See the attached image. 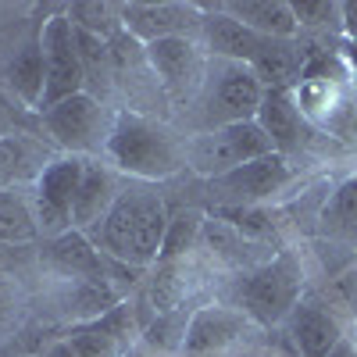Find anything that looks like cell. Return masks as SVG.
I'll return each mask as SVG.
<instances>
[{
	"label": "cell",
	"instance_id": "d4e9b609",
	"mask_svg": "<svg viewBox=\"0 0 357 357\" xmlns=\"http://www.w3.org/2000/svg\"><path fill=\"white\" fill-rule=\"evenodd\" d=\"M0 240L11 247H33L40 240V225L33 215V200L18 186L0 190Z\"/></svg>",
	"mask_w": 357,
	"mask_h": 357
},
{
	"label": "cell",
	"instance_id": "f546056e",
	"mask_svg": "<svg viewBox=\"0 0 357 357\" xmlns=\"http://www.w3.org/2000/svg\"><path fill=\"white\" fill-rule=\"evenodd\" d=\"M29 261V247H11L0 240V279H8L11 272H18V268Z\"/></svg>",
	"mask_w": 357,
	"mask_h": 357
},
{
	"label": "cell",
	"instance_id": "484cf974",
	"mask_svg": "<svg viewBox=\"0 0 357 357\" xmlns=\"http://www.w3.org/2000/svg\"><path fill=\"white\" fill-rule=\"evenodd\" d=\"M204 215L197 207H183L168 218V229H165V243H161V254H158V264H168V261H186L190 250L200 247V232H204Z\"/></svg>",
	"mask_w": 357,
	"mask_h": 357
},
{
	"label": "cell",
	"instance_id": "2e32d148",
	"mask_svg": "<svg viewBox=\"0 0 357 357\" xmlns=\"http://www.w3.org/2000/svg\"><path fill=\"white\" fill-rule=\"evenodd\" d=\"M40 261L54 275H61V282L107 279V264H111V257H104L97 243L79 229H68L61 236H54V240H47V247L40 250Z\"/></svg>",
	"mask_w": 357,
	"mask_h": 357
},
{
	"label": "cell",
	"instance_id": "f1b7e54d",
	"mask_svg": "<svg viewBox=\"0 0 357 357\" xmlns=\"http://www.w3.org/2000/svg\"><path fill=\"white\" fill-rule=\"evenodd\" d=\"M293 18H296V33H321L329 25H340V4L329 0H301V4H289Z\"/></svg>",
	"mask_w": 357,
	"mask_h": 357
},
{
	"label": "cell",
	"instance_id": "9a60e30c",
	"mask_svg": "<svg viewBox=\"0 0 357 357\" xmlns=\"http://www.w3.org/2000/svg\"><path fill=\"white\" fill-rule=\"evenodd\" d=\"M286 333L301 357H329L347 340V325L318 301V293H304L286 318Z\"/></svg>",
	"mask_w": 357,
	"mask_h": 357
},
{
	"label": "cell",
	"instance_id": "8992f818",
	"mask_svg": "<svg viewBox=\"0 0 357 357\" xmlns=\"http://www.w3.org/2000/svg\"><path fill=\"white\" fill-rule=\"evenodd\" d=\"M40 126L54 139V146H61L65 154L89 158L97 151H107L114 114L93 93H79V97H68L61 104L40 111Z\"/></svg>",
	"mask_w": 357,
	"mask_h": 357
},
{
	"label": "cell",
	"instance_id": "e575fe53",
	"mask_svg": "<svg viewBox=\"0 0 357 357\" xmlns=\"http://www.w3.org/2000/svg\"><path fill=\"white\" fill-rule=\"evenodd\" d=\"M329 357H357V347H354V340L347 336V340H343V343H340V347L329 354Z\"/></svg>",
	"mask_w": 357,
	"mask_h": 357
},
{
	"label": "cell",
	"instance_id": "3957f363",
	"mask_svg": "<svg viewBox=\"0 0 357 357\" xmlns=\"http://www.w3.org/2000/svg\"><path fill=\"white\" fill-rule=\"evenodd\" d=\"M304 296V268H301V257L282 250V254H272L264 264L250 268L247 275H240L236 282V304L254 325H282L293 307L301 304Z\"/></svg>",
	"mask_w": 357,
	"mask_h": 357
},
{
	"label": "cell",
	"instance_id": "836d02e7",
	"mask_svg": "<svg viewBox=\"0 0 357 357\" xmlns=\"http://www.w3.org/2000/svg\"><path fill=\"white\" fill-rule=\"evenodd\" d=\"M343 65H347L350 79H357V40H347L343 43Z\"/></svg>",
	"mask_w": 357,
	"mask_h": 357
},
{
	"label": "cell",
	"instance_id": "d6a6232c",
	"mask_svg": "<svg viewBox=\"0 0 357 357\" xmlns=\"http://www.w3.org/2000/svg\"><path fill=\"white\" fill-rule=\"evenodd\" d=\"M40 357H79V350L61 336V340H54V343H47V350L40 354Z\"/></svg>",
	"mask_w": 357,
	"mask_h": 357
},
{
	"label": "cell",
	"instance_id": "44dd1931",
	"mask_svg": "<svg viewBox=\"0 0 357 357\" xmlns=\"http://www.w3.org/2000/svg\"><path fill=\"white\" fill-rule=\"evenodd\" d=\"M304 61H307V54L296 40H264L261 50L254 54L250 68L264 89H293L301 82Z\"/></svg>",
	"mask_w": 357,
	"mask_h": 357
},
{
	"label": "cell",
	"instance_id": "277c9868",
	"mask_svg": "<svg viewBox=\"0 0 357 357\" xmlns=\"http://www.w3.org/2000/svg\"><path fill=\"white\" fill-rule=\"evenodd\" d=\"M264 100V86L257 82L254 68L243 61H222V57H207V75L200 86V122L207 129H225L240 122H257V111Z\"/></svg>",
	"mask_w": 357,
	"mask_h": 357
},
{
	"label": "cell",
	"instance_id": "d6986e66",
	"mask_svg": "<svg viewBox=\"0 0 357 357\" xmlns=\"http://www.w3.org/2000/svg\"><path fill=\"white\" fill-rule=\"evenodd\" d=\"M122 301H126V286H118L111 275L107 279H75V282H65L61 293H57V307H61V314L72 318V325L93 321V318L107 314L111 307H118Z\"/></svg>",
	"mask_w": 357,
	"mask_h": 357
},
{
	"label": "cell",
	"instance_id": "1f68e13d",
	"mask_svg": "<svg viewBox=\"0 0 357 357\" xmlns=\"http://www.w3.org/2000/svg\"><path fill=\"white\" fill-rule=\"evenodd\" d=\"M18 307V289L11 286V279H0V321H8Z\"/></svg>",
	"mask_w": 357,
	"mask_h": 357
},
{
	"label": "cell",
	"instance_id": "9c48e42d",
	"mask_svg": "<svg viewBox=\"0 0 357 357\" xmlns=\"http://www.w3.org/2000/svg\"><path fill=\"white\" fill-rule=\"evenodd\" d=\"M40 47H43V68H47V86L40 111L61 104L68 97L86 93V72L79 61V43H75V25L68 15H54L40 25Z\"/></svg>",
	"mask_w": 357,
	"mask_h": 357
},
{
	"label": "cell",
	"instance_id": "30bf717a",
	"mask_svg": "<svg viewBox=\"0 0 357 357\" xmlns=\"http://www.w3.org/2000/svg\"><path fill=\"white\" fill-rule=\"evenodd\" d=\"M254 321L232 304H204L190 314L178 357H236Z\"/></svg>",
	"mask_w": 357,
	"mask_h": 357
},
{
	"label": "cell",
	"instance_id": "603a6c76",
	"mask_svg": "<svg viewBox=\"0 0 357 357\" xmlns=\"http://www.w3.org/2000/svg\"><path fill=\"white\" fill-rule=\"evenodd\" d=\"M8 82H11V89L18 93V100H22L25 107H36V111H40L43 86H47V68H43L40 33L15 50V57L8 61Z\"/></svg>",
	"mask_w": 357,
	"mask_h": 357
},
{
	"label": "cell",
	"instance_id": "74e56055",
	"mask_svg": "<svg viewBox=\"0 0 357 357\" xmlns=\"http://www.w3.org/2000/svg\"><path fill=\"white\" fill-rule=\"evenodd\" d=\"M350 340H354V336H350ZM354 347H357V343H354Z\"/></svg>",
	"mask_w": 357,
	"mask_h": 357
},
{
	"label": "cell",
	"instance_id": "4fadbf2b",
	"mask_svg": "<svg viewBox=\"0 0 357 357\" xmlns=\"http://www.w3.org/2000/svg\"><path fill=\"white\" fill-rule=\"evenodd\" d=\"M118 15H122V33H129L143 47L172 36L200 40L204 25L200 4H118Z\"/></svg>",
	"mask_w": 357,
	"mask_h": 357
},
{
	"label": "cell",
	"instance_id": "7a4b0ae2",
	"mask_svg": "<svg viewBox=\"0 0 357 357\" xmlns=\"http://www.w3.org/2000/svg\"><path fill=\"white\" fill-rule=\"evenodd\" d=\"M107 161L132 183H158L186 168V139H178L165 122L132 107L114 111V129L107 139Z\"/></svg>",
	"mask_w": 357,
	"mask_h": 357
},
{
	"label": "cell",
	"instance_id": "e0dca14e",
	"mask_svg": "<svg viewBox=\"0 0 357 357\" xmlns=\"http://www.w3.org/2000/svg\"><path fill=\"white\" fill-rule=\"evenodd\" d=\"M204 8V25H200V47L207 57H222V61H243L250 65L254 54L261 50L264 36L250 33L232 15L222 11V4H200Z\"/></svg>",
	"mask_w": 357,
	"mask_h": 357
},
{
	"label": "cell",
	"instance_id": "6da1fadb",
	"mask_svg": "<svg viewBox=\"0 0 357 357\" xmlns=\"http://www.w3.org/2000/svg\"><path fill=\"white\" fill-rule=\"evenodd\" d=\"M168 207L161 200V193L151 183H129L118 193L114 207L107 211V218L86 232L97 243V250L126 268L146 272L158 264L161 243H165V229H168Z\"/></svg>",
	"mask_w": 357,
	"mask_h": 357
},
{
	"label": "cell",
	"instance_id": "8d00e7d4",
	"mask_svg": "<svg viewBox=\"0 0 357 357\" xmlns=\"http://www.w3.org/2000/svg\"><path fill=\"white\" fill-rule=\"evenodd\" d=\"M354 343H357V321H354Z\"/></svg>",
	"mask_w": 357,
	"mask_h": 357
},
{
	"label": "cell",
	"instance_id": "ac0fdd59",
	"mask_svg": "<svg viewBox=\"0 0 357 357\" xmlns=\"http://www.w3.org/2000/svg\"><path fill=\"white\" fill-rule=\"evenodd\" d=\"M118 193H122L118 172L111 165H100L97 158H89L86 172H82V183H79V193H75V207H72V229L93 232L107 218Z\"/></svg>",
	"mask_w": 357,
	"mask_h": 357
},
{
	"label": "cell",
	"instance_id": "ba28073f",
	"mask_svg": "<svg viewBox=\"0 0 357 357\" xmlns=\"http://www.w3.org/2000/svg\"><path fill=\"white\" fill-rule=\"evenodd\" d=\"M89 158H75V154H57L33 183V215L40 225L43 240H54L72 229V207H75V193L82 183V172H86Z\"/></svg>",
	"mask_w": 357,
	"mask_h": 357
},
{
	"label": "cell",
	"instance_id": "5b68a950",
	"mask_svg": "<svg viewBox=\"0 0 357 357\" xmlns=\"http://www.w3.org/2000/svg\"><path fill=\"white\" fill-rule=\"evenodd\" d=\"M264 154H275V146L257 122L207 129V132H193L186 139V165L197 175H204L207 183L232 172V168L247 165V161H257Z\"/></svg>",
	"mask_w": 357,
	"mask_h": 357
},
{
	"label": "cell",
	"instance_id": "ffe728a7",
	"mask_svg": "<svg viewBox=\"0 0 357 357\" xmlns=\"http://www.w3.org/2000/svg\"><path fill=\"white\" fill-rule=\"evenodd\" d=\"M57 154H50L47 146L29 136V132H8L0 136V190H11V186H22L29 178H40V172L54 161Z\"/></svg>",
	"mask_w": 357,
	"mask_h": 357
},
{
	"label": "cell",
	"instance_id": "7402d4cb",
	"mask_svg": "<svg viewBox=\"0 0 357 357\" xmlns=\"http://www.w3.org/2000/svg\"><path fill=\"white\" fill-rule=\"evenodd\" d=\"M222 11L264 40H296V18L286 0H225Z\"/></svg>",
	"mask_w": 357,
	"mask_h": 357
},
{
	"label": "cell",
	"instance_id": "5bb4252c",
	"mask_svg": "<svg viewBox=\"0 0 357 357\" xmlns=\"http://www.w3.org/2000/svg\"><path fill=\"white\" fill-rule=\"evenodd\" d=\"M257 126L268 132L272 139L275 154L282 158H293L307 151V146L318 139L314 126L307 122V114L296 104L293 89H264V100H261V111H257Z\"/></svg>",
	"mask_w": 357,
	"mask_h": 357
},
{
	"label": "cell",
	"instance_id": "83f0119b",
	"mask_svg": "<svg viewBox=\"0 0 357 357\" xmlns=\"http://www.w3.org/2000/svg\"><path fill=\"white\" fill-rule=\"evenodd\" d=\"M318 301L329 307L343 325H347V321L354 325V321H357V264H350L347 272L333 275L329 286L318 293Z\"/></svg>",
	"mask_w": 357,
	"mask_h": 357
},
{
	"label": "cell",
	"instance_id": "7c38bea8",
	"mask_svg": "<svg viewBox=\"0 0 357 357\" xmlns=\"http://www.w3.org/2000/svg\"><path fill=\"white\" fill-rule=\"evenodd\" d=\"M143 336V321L136 318L132 301H122L93 321H79L65 333V340L79 350V357H129V350Z\"/></svg>",
	"mask_w": 357,
	"mask_h": 357
},
{
	"label": "cell",
	"instance_id": "d590c367",
	"mask_svg": "<svg viewBox=\"0 0 357 357\" xmlns=\"http://www.w3.org/2000/svg\"><path fill=\"white\" fill-rule=\"evenodd\" d=\"M8 132H15V122H11V114L0 107V136H8Z\"/></svg>",
	"mask_w": 357,
	"mask_h": 357
},
{
	"label": "cell",
	"instance_id": "8fae6325",
	"mask_svg": "<svg viewBox=\"0 0 357 357\" xmlns=\"http://www.w3.org/2000/svg\"><path fill=\"white\" fill-rule=\"evenodd\" d=\"M146 65L158 75L161 89L175 100V104H190L200 97V86L207 75V54L200 47V40L190 36H172V40H158L143 50Z\"/></svg>",
	"mask_w": 357,
	"mask_h": 357
},
{
	"label": "cell",
	"instance_id": "4dcf8cb0",
	"mask_svg": "<svg viewBox=\"0 0 357 357\" xmlns=\"http://www.w3.org/2000/svg\"><path fill=\"white\" fill-rule=\"evenodd\" d=\"M340 29L347 40H357V0H343L340 4Z\"/></svg>",
	"mask_w": 357,
	"mask_h": 357
},
{
	"label": "cell",
	"instance_id": "52a82bcc",
	"mask_svg": "<svg viewBox=\"0 0 357 357\" xmlns=\"http://www.w3.org/2000/svg\"><path fill=\"white\" fill-rule=\"evenodd\" d=\"M293 161L282 154H264L257 161H247L240 168H232L218 178L207 183L218 207H261L268 200H275L293 186Z\"/></svg>",
	"mask_w": 357,
	"mask_h": 357
},
{
	"label": "cell",
	"instance_id": "4316f807",
	"mask_svg": "<svg viewBox=\"0 0 357 357\" xmlns=\"http://www.w3.org/2000/svg\"><path fill=\"white\" fill-rule=\"evenodd\" d=\"M65 15H68V22L79 29V33H89V36L111 40V36L122 33V15H118V4H97V0H82V4H72Z\"/></svg>",
	"mask_w": 357,
	"mask_h": 357
},
{
	"label": "cell",
	"instance_id": "cb8c5ba5",
	"mask_svg": "<svg viewBox=\"0 0 357 357\" xmlns=\"http://www.w3.org/2000/svg\"><path fill=\"white\" fill-rule=\"evenodd\" d=\"M321 236L336 243H357V175L343 178L321 207Z\"/></svg>",
	"mask_w": 357,
	"mask_h": 357
}]
</instances>
